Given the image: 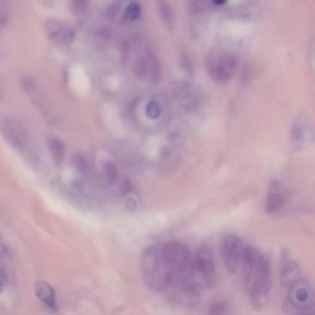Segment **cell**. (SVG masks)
<instances>
[{"mask_svg": "<svg viewBox=\"0 0 315 315\" xmlns=\"http://www.w3.org/2000/svg\"><path fill=\"white\" fill-rule=\"evenodd\" d=\"M243 286L251 307L260 311L267 306L271 288L269 262L257 249L246 246L243 262Z\"/></svg>", "mask_w": 315, "mask_h": 315, "instance_id": "6da1fadb", "label": "cell"}, {"mask_svg": "<svg viewBox=\"0 0 315 315\" xmlns=\"http://www.w3.org/2000/svg\"><path fill=\"white\" fill-rule=\"evenodd\" d=\"M201 292L190 277L168 273L162 293L170 304L187 310L196 309L201 302Z\"/></svg>", "mask_w": 315, "mask_h": 315, "instance_id": "7a4b0ae2", "label": "cell"}, {"mask_svg": "<svg viewBox=\"0 0 315 315\" xmlns=\"http://www.w3.org/2000/svg\"><path fill=\"white\" fill-rule=\"evenodd\" d=\"M140 268L144 284L151 292L162 293L168 272L161 259L160 248H145L140 258Z\"/></svg>", "mask_w": 315, "mask_h": 315, "instance_id": "3957f363", "label": "cell"}, {"mask_svg": "<svg viewBox=\"0 0 315 315\" xmlns=\"http://www.w3.org/2000/svg\"><path fill=\"white\" fill-rule=\"evenodd\" d=\"M161 259L168 273L189 276L193 258L183 243L172 241L160 248Z\"/></svg>", "mask_w": 315, "mask_h": 315, "instance_id": "277c9868", "label": "cell"}, {"mask_svg": "<svg viewBox=\"0 0 315 315\" xmlns=\"http://www.w3.org/2000/svg\"><path fill=\"white\" fill-rule=\"evenodd\" d=\"M189 277L202 291L214 287L217 281V272L214 256L209 248L201 246L196 251Z\"/></svg>", "mask_w": 315, "mask_h": 315, "instance_id": "5b68a950", "label": "cell"}, {"mask_svg": "<svg viewBox=\"0 0 315 315\" xmlns=\"http://www.w3.org/2000/svg\"><path fill=\"white\" fill-rule=\"evenodd\" d=\"M283 307L287 315L315 310V291L310 282L301 278L288 287L287 298Z\"/></svg>", "mask_w": 315, "mask_h": 315, "instance_id": "8992f818", "label": "cell"}, {"mask_svg": "<svg viewBox=\"0 0 315 315\" xmlns=\"http://www.w3.org/2000/svg\"><path fill=\"white\" fill-rule=\"evenodd\" d=\"M243 240L236 234H229L223 239L220 246V255L225 269L234 274L243 262L246 248Z\"/></svg>", "mask_w": 315, "mask_h": 315, "instance_id": "52a82bcc", "label": "cell"}, {"mask_svg": "<svg viewBox=\"0 0 315 315\" xmlns=\"http://www.w3.org/2000/svg\"><path fill=\"white\" fill-rule=\"evenodd\" d=\"M301 278V270L294 260L284 257L279 270V281L283 286L290 287L294 283Z\"/></svg>", "mask_w": 315, "mask_h": 315, "instance_id": "ba28073f", "label": "cell"}, {"mask_svg": "<svg viewBox=\"0 0 315 315\" xmlns=\"http://www.w3.org/2000/svg\"><path fill=\"white\" fill-rule=\"evenodd\" d=\"M214 59V64H210V72L215 79L224 82L229 79L235 65V59L231 54L220 56L219 61Z\"/></svg>", "mask_w": 315, "mask_h": 315, "instance_id": "9c48e42d", "label": "cell"}, {"mask_svg": "<svg viewBox=\"0 0 315 315\" xmlns=\"http://www.w3.org/2000/svg\"><path fill=\"white\" fill-rule=\"evenodd\" d=\"M35 294L41 301L51 311H58L55 291L46 281L37 282L35 287Z\"/></svg>", "mask_w": 315, "mask_h": 315, "instance_id": "30bf717a", "label": "cell"}, {"mask_svg": "<svg viewBox=\"0 0 315 315\" xmlns=\"http://www.w3.org/2000/svg\"><path fill=\"white\" fill-rule=\"evenodd\" d=\"M118 174L117 168L111 162L104 163L101 167V180L104 185L112 186L115 183Z\"/></svg>", "mask_w": 315, "mask_h": 315, "instance_id": "8fae6325", "label": "cell"}, {"mask_svg": "<svg viewBox=\"0 0 315 315\" xmlns=\"http://www.w3.org/2000/svg\"><path fill=\"white\" fill-rule=\"evenodd\" d=\"M285 203L283 195L277 190H271L267 196L265 208L269 213H273L279 210Z\"/></svg>", "mask_w": 315, "mask_h": 315, "instance_id": "7c38bea8", "label": "cell"}, {"mask_svg": "<svg viewBox=\"0 0 315 315\" xmlns=\"http://www.w3.org/2000/svg\"><path fill=\"white\" fill-rule=\"evenodd\" d=\"M49 151L54 164L60 166L63 163L65 156L64 147L58 139H53L49 141Z\"/></svg>", "mask_w": 315, "mask_h": 315, "instance_id": "4fadbf2b", "label": "cell"}, {"mask_svg": "<svg viewBox=\"0 0 315 315\" xmlns=\"http://www.w3.org/2000/svg\"><path fill=\"white\" fill-rule=\"evenodd\" d=\"M71 164H72L73 169L77 171L78 174H86L87 169V164L86 158L82 154L76 153L73 154L71 158Z\"/></svg>", "mask_w": 315, "mask_h": 315, "instance_id": "5bb4252c", "label": "cell"}, {"mask_svg": "<svg viewBox=\"0 0 315 315\" xmlns=\"http://www.w3.org/2000/svg\"><path fill=\"white\" fill-rule=\"evenodd\" d=\"M141 13V8L136 2L130 3L126 8L124 13V18L126 20L133 21L139 18Z\"/></svg>", "mask_w": 315, "mask_h": 315, "instance_id": "9a60e30c", "label": "cell"}, {"mask_svg": "<svg viewBox=\"0 0 315 315\" xmlns=\"http://www.w3.org/2000/svg\"><path fill=\"white\" fill-rule=\"evenodd\" d=\"M228 305L225 302L217 301L210 305L208 309V315H227Z\"/></svg>", "mask_w": 315, "mask_h": 315, "instance_id": "2e32d148", "label": "cell"}, {"mask_svg": "<svg viewBox=\"0 0 315 315\" xmlns=\"http://www.w3.org/2000/svg\"><path fill=\"white\" fill-rule=\"evenodd\" d=\"M161 114V108L159 104L156 102L151 101L146 107V115L151 120L157 119Z\"/></svg>", "mask_w": 315, "mask_h": 315, "instance_id": "e0dca14e", "label": "cell"}, {"mask_svg": "<svg viewBox=\"0 0 315 315\" xmlns=\"http://www.w3.org/2000/svg\"><path fill=\"white\" fill-rule=\"evenodd\" d=\"M159 10L161 18H162V21H164L165 24L171 25L172 14L170 13L169 6L165 3H162L159 5Z\"/></svg>", "mask_w": 315, "mask_h": 315, "instance_id": "ac0fdd59", "label": "cell"}, {"mask_svg": "<svg viewBox=\"0 0 315 315\" xmlns=\"http://www.w3.org/2000/svg\"><path fill=\"white\" fill-rule=\"evenodd\" d=\"M132 189V186L129 181L123 182L120 187V191L123 195H126V194L131 192Z\"/></svg>", "mask_w": 315, "mask_h": 315, "instance_id": "d6986e66", "label": "cell"}, {"mask_svg": "<svg viewBox=\"0 0 315 315\" xmlns=\"http://www.w3.org/2000/svg\"><path fill=\"white\" fill-rule=\"evenodd\" d=\"M126 209L129 210H133L136 209V202L134 199L130 198L128 199L126 202Z\"/></svg>", "mask_w": 315, "mask_h": 315, "instance_id": "ffe728a7", "label": "cell"}, {"mask_svg": "<svg viewBox=\"0 0 315 315\" xmlns=\"http://www.w3.org/2000/svg\"><path fill=\"white\" fill-rule=\"evenodd\" d=\"M213 3L216 4V5H222V4H225L226 2H225L224 1H213Z\"/></svg>", "mask_w": 315, "mask_h": 315, "instance_id": "44dd1931", "label": "cell"}]
</instances>
